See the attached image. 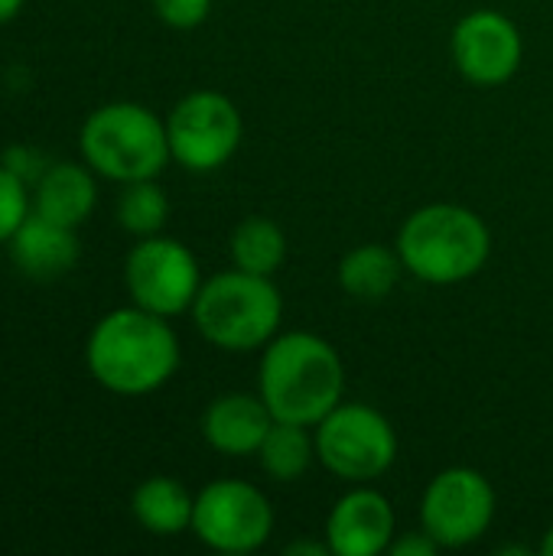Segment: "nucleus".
I'll return each instance as SVG.
<instances>
[{"label": "nucleus", "instance_id": "nucleus-1", "mask_svg": "<svg viewBox=\"0 0 553 556\" xmlns=\"http://www.w3.org/2000/svg\"><path fill=\"white\" fill-rule=\"evenodd\" d=\"M85 365L111 394H153L179 368V339L166 316L124 306L95 323L85 345Z\"/></svg>", "mask_w": 553, "mask_h": 556}, {"label": "nucleus", "instance_id": "nucleus-2", "mask_svg": "<svg viewBox=\"0 0 553 556\" xmlns=\"http://www.w3.org/2000/svg\"><path fill=\"white\" fill-rule=\"evenodd\" d=\"M257 394L274 420L316 427L342 404L345 365L326 339L313 332H287L264 345Z\"/></svg>", "mask_w": 553, "mask_h": 556}, {"label": "nucleus", "instance_id": "nucleus-3", "mask_svg": "<svg viewBox=\"0 0 553 556\" xmlns=\"http://www.w3.org/2000/svg\"><path fill=\"white\" fill-rule=\"evenodd\" d=\"M394 248L407 274L433 287H453L486 267L492 235L473 208L433 202L407 215Z\"/></svg>", "mask_w": 553, "mask_h": 556}, {"label": "nucleus", "instance_id": "nucleus-4", "mask_svg": "<svg viewBox=\"0 0 553 556\" xmlns=\"http://www.w3.org/2000/svg\"><path fill=\"white\" fill-rule=\"evenodd\" d=\"M78 147L98 176L121 186L156 179L173 160L166 121L137 101H111L95 108L81 124Z\"/></svg>", "mask_w": 553, "mask_h": 556}, {"label": "nucleus", "instance_id": "nucleus-5", "mask_svg": "<svg viewBox=\"0 0 553 556\" xmlns=\"http://www.w3.org/2000/svg\"><path fill=\"white\" fill-rule=\"evenodd\" d=\"M192 319L202 339L215 349L254 352L277 336L284 319V300L271 277L235 267L215 274L199 287Z\"/></svg>", "mask_w": 553, "mask_h": 556}, {"label": "nucleus", "instance_id": "nucleus-6", "mask_svg": "<svg viewBox=\"0 0 553 556\" xmlns=\"http://www.w3.org/2000/svg\"><path fill=\"white\" fill-rule=\"evenodd\" d=\"M316 459L342 482L368 485L398 459L391 420L368 404H339L316 424Z\"/></svg>", "mask_w": 553, "mask_h": 556}, {"label": "nucleus", "instance_id": "nucleus-7", "mask_svg": "<svg viewBox=\"0 0 553 556\" xmlns=\"http://www.w3.org/2000/svg\"><path fill=\"white\" fill-rule=\"evenodd\" d=\"M166 137L179 166L189 173H212L238 153L244 121L228 94L202 88L176 101L166 117Z\"/></svg>", "mask_w": 553, "mask_h": 556}, {"label": "nucleus", "instance_id": "nucleus-8", "mask_svg": "<svg viewBox=\"0 0 553 556\" xmlns=\"http://www.w3.org/2000/svg\"><path fill=\"white\" fill-rule=\"evenodd\" d=\"M274 508L267 495L241 479H218L196 495L192 534L218 554H251L267 544Z\"/></svg>", "mask_w": 553, "mask_h": 556}, {"label": "nucleus", "instance_id": "nucleus-9", "mask_svg": "<svg viewBox=\"0 0 553 556\" xmlns=\"http://www.w3.org/2000/svg\"><path fill=\"white\" fill-rule=\"evenodd\" d=\"M124 283L134 306L169 319L192 309L202 277L196 254L183 241L150 235L130 248L124 264Z\"/></svg>", "mask_w": 553, "mask_h": 556}, {"label": "nucleus", "instance_id": "nucleus-10", "mask_svg": "<svg viewBox=\"0 0 553 556\" xmlns=\"http://www.w3.org/2000/svg\"><path fill=\"white\" fill-rule=\"evenodd\" d=\"M495 521V489L492 482L466 466L443 469L430 479L420 502V528L447 551L469 547Z\"/></svg>", "mask_w": 553, "mask_h": 556}, {"label": "nucleus", "instance_id": "nucleus-11", "mask_svg": "<svg viewBox=\"0 0 553 556\" xmlns=\"http://www.w3.org/2000/svg\"><path fill=\"white\" fill-rule=\"evenodd\" d=\"M525 59V39L515 20L499 10H473L453 29V62L479 88H499L515 78Z\"/></svg>", "mask_w": 553, "mask_h": 556}, {"label": "nucleus", "instance_id": "nucleus-12", "mask_svg": "<svg viewBox=\"0 0 553 556\" xmlns=\"http://www.w3.org/2000/svg\"><path fill=\"white\" fill-rule=\"evenodd\" d=\"M394 531L391 502L368 485H355L326 518V547L336 556H378L391 551Z\"/></svg>", "mask_w": 553, "mask_h": 556}, {"label": "nucleus", "instance_id": "nucleus-13", "mask_svg": "<svg viewBox=\"0 0 553 556\" xmlns=\"http://www.w3.org/2000/svg\"><path fill=\"white\" fill-rule=\"evenodd\" d=\"M271 424L261 394H222L202 414V437L222 456H257Z\"/></svg>", "mask_w": 553, "mask_h": 556}, {"label": "nucleus", "instance_id": "nucleus-14", "mask_svg": "<svg viewBox=\"0 0 553 556\" xmlns=\"http://www.w3.org/2000/svg\"><path fill=\"white\" fill-rule=\"evenodd\" d=\"M7 248H10V261L16 264V270L33 280H55L78 264L75 228L49 222L36 212H29V218L16 228Z\"/></svg>", "mask_w": 553, "mask_h": 556}, {"label": "nucleus", "instance_id": "nucleus-15", "mask_svg": "<svg viewBox=\"0 0 553 556\" xmlns=\"http://www.w3.org/2000/svg\"><path fill=\"white\" fill-rule=\"evenodd\" d=\"M95 205H98V186H95V169L88 163L85 166L55 163L39 176L33 189V212L68 228L85 225Z\"/></svg>", "mask_w": 553, "mask_h": 556}, {"label": "nucleus", "instance_id": "nucleus-16", "mask_svg": "<svg viewBox=\"0 0 553 556\" xmlns=\"http://www.w3.org/2000/svg\"><path fill=\"white\" fill-rule=\"evenodd\" d=\"M130 511L143 531L156 538H176L183 531H192L196 495H189L186 485L169 476H153L134 489Z\"/></svg>", "mask_w": 553, "mask_h": 556}, {"label": "nucleus", "instance_id": "nucleus-17", "mask_svg": "<svg viewBox=\"0 0 553 556\" xmlns=\"http://www.w3.org/2000/svg\"><path fill=\"white\" fill-rule=\"evenodd\" d=\"M401 254L398 248L391 251L388 244H359L339 261V287L362 303H378L385 300L398 280H401Z\"/></svg>", "mask_w": 553, "mask_h": 556}, {"label": "nucleus", "instance_id": "nucleus-18", "mask_svg": "<svg viewBox=\"0 0 553 556\" xmlns=\"http://www.w3.org/2000/svg\"><path fill=\"white\" fill-rule=\"evenodd\" d=\"M313 459H316V440H313L310 427L287 424V420H274L257 450V463L274 482L303 479L310 472Z\"/></svg>", "mask_w": 553, "mask_h": 556}, {"label": "nucleus", "instance_id": "nucleus-19", "mask_svg": "<svg viewBox=\"0 0 553 556\" xmlns=\"http://www.w3.org/2000/svg\"><path fill=\"white\" fill-rule=\"evenodd\" d=\"M231 261L238 270L274 277L287 261V235L274 218L251 215L231 231Z\"/></svg>", "mask_w": 553, "mask_h": 556}, {"label": "nucleus", "instance_id": "nucleus-20", "mask_svg": "<svg viewBox=\"0 0 553 556\" xmlns=\"http://www.w3.org/2000/svg\"><path fill=\"white\" fill-rule=\"evenodd\" d=\"M169 218V199L156 186V179H137L124 182L117 195V225L137 238L160 235Z\"/></svg>", "mask_w": 553, "mask_h": 556}, {"label": "nucleus", "instance_id": "nucleus-21", "mask_svg": "<svg viewBox=\"0 0 553 556\" xmlns=\"http://www.w3.org/2000/svg\"><path fill=\"white\" fill-rule=\"evenodd\" d=\"M33 212V195L26 192L23 176L16 169H0V244H7L16 228L29 218Z\"/></svg>", "mask_w": 553, "mask_h": 556}, {"label": "nucleus", "instance_id": "nucleus-22", "mask_svg": "<svg viewBox=\"0 0 553 556\" xmlns=\"http://www.w3.org/2000/svg\"><path fill=\"white\" fill-rule=\"evenodd\" d=\"M153 10L173 29H192V26L205 23L212 0H153Z\"/></svg>", "mask_w": 553, "mask_h": 556}, {"label": "nucleus", "instance_id": "nucleus-23", "mask_svg": "<svg viewBox=\"0 0 553 556\" xmlns=\"http://www.w3.org/2000/svg\"><path fill=\"white\" fill-rule=\"evenodd\" d=\"M437 551H443V547L427 531H411L404 538H394V544H391L394 556H433Z\"/></svg>", "mask_w": 553, "mask_h": 556}, {"label": "nucleus", "instance_id": "nucleus-24", "mask_svg": "<svg viewBox=\"0 0 553 556\" xmlns=\"http://www.w3.org/2000/svg\"><path fill=\"white\" fill-rule=\"evenodd\" d=\"M26 0H0V23H10L20 10H23Z\"/></svg>", "mask_w": 553, "mask_h": 556}, {"label": "nucleus", "instance_id": "nucleus-25", "mask_svg": "<svg viewBox=\"0 0 553 556\" xmlns=\"http://www.w3.org/2000/svg\"><path fill=\"white\" fill-rule=\"evenodd\" d=\"M297 554L323 556V554H329V547H319V544H290V547H287V556H297Z\"/></svg>", "mask_w": 553, "mask_h": 556}, {"label": "nucleus", "instance_id": "nucleus-26", "mask_svg": "<svg viewBox=\"0 0 553 556\" xmlns=\"http://www.w3.org/2000/svg\"><path fill=\"white\" fill-rule=\"evenodd\" d=\"M544 556H553V525L544 531V541H541V547H538Z\"/></svg>", "mask_w": 553, "mask_h": 556}]
</instances>
